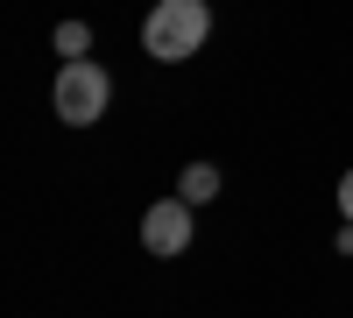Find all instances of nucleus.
<instances>
[{
  "label": "nucleus",
  "instance_id": "obj_5",
  "mask_svg": "<svg viewBox=\"0 0 353 318\" xmlns=\"http://www.w3.org/2000/svg\"><path fill=\"white\" fill-rule=\"evenodd\" d=\"M50 43H57V57H64V64H78V57L92 50V28H85V21H57Z\"/></svg>",
  "mask_w": 353,
  "mask_h": 318
},
{
  "label": "nucleus",
  "instance_id": "obj_3",
  "mask_svg": "<svg viewBox=\"0 0 353 318\" xmlns=\"http://www.w3.org/2000/svg\"><path fill=\"white\" fill-rule=\"evenodd\" d=\"M198 206H184V198H156V206L149 212H141V248H149V255H184L191 248V219Z\"/></svg>",
  "mask_w": 353,
  "mask_h": 318
},
{
  "label": "nucleus",
  "instance_id": "obj_4",
  "mask_svg": "<svg viewBox=\"0 0 353 318\" xmlns=\"http://www.w3.org/2000/svg\"><path fill=\"white\" fill-rule=\"evenodd\" d=\"M219 163H184V177H176V198H184V206H212L219 198Z\"/></svg>",
  "mask_w": 353,
  "mask_h": 318
},
{
  "label": "nucleus",
  "instance_id": "obj_6",
  "mask_svg": "<svg viewBox=\"0 0 353 318\" xmlns=\"http://www.w3.org/2000/svg\"><path fill=\"white\" fill-rule=\"evenodd\" d=\"M339 219H353V170L339 177Z\"/></svg>",
  "mask_w": 353,
  "mask_h": 318
},
{
  "label": "nucleus",
  "instance_id": "obj_2",
  "mask_svg": "<svg viewBox=\"0 0 353 318\" xmlns=\"http://www.w3.org/2000/svg\"><path fill=\"white\" fill-rule=\"evenodd\" d=\"M50 106H57V121H64V128H92L99 113L113 106V71L92 64V57L64 64V71H57V85H50Z\"/></svg>",
  "mask_w": 353,
  "mask_h": 318
},
{
  "label": "nucleus",
  "instance_id": "obj_1",
  "mask_svg": "<svg viewBox=\"0 0 353 318\" xmlns=\"http://www.w3.org/2000/svg\"><path fill=\"white\" fill-rule=\"evenodd\" d=\"M212 36V0H156L149 21H141V50L156 64H184V57L205 50Z\"/></svg>",
  "mask_w": 353,
  "mask_h": 318
},
{
  "label": "nucleus",
  "instance_id": "obj_7",
  "mask_svg": "<svg viewBox=\"0 0 353 318\" xmlns=\"http://www.w3.org/2000/svg\"><path fill=\"white\" fill-rule=\"evenodd\" d=\"M332 255H353V219H339V234H332Z\"/></svg>",
  "mask_w": 353,
  "mask_h": 318
}]
</instances>
